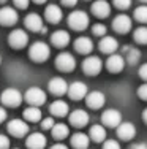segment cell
Returning a JSON list of instances; mask_svg holds the SVG:
<instances>
[{"label":"cell","instance_id":"f35d334b","mask_svg":"<svg viewBox=\"0 0 147 149\" xmlns=\"http://www.w3.org/2000/svg\"><path fill=\"white\" fill-rule=\"evenodd\" d=\"M10 148V138L5 135H0V149H8Z\"/></svg>","mask_w":147,"mask_h":149},{"label":"cell","instance_id":"7bdbcfd3","mask_svg":"<svg viewBox=\"0 0 147 149\" xmlns=\"http://www.w3.org/2000/svg\"><path fill=\"white\" fill-rule=\"evenodd\" d=\"M5 119H6V111L2 108V106H0V122H3Z\"/></svg>","mask_w":147,"mask_h":149},{"label":"cell","instance_id":"d590c367","mask_svg":"<svg viewBox=\"0 0 147 149\" xmlns=\"http://www.w3.org/2000/svg\"><path fill=\"white\" fill-rule=\"evenodd\" d=\"M103 149H120V144L117 143V140H106L103 143Z\"/></svg>","mask_w":147,"mask_h":149},{"label":"cell","instance_id":"ba28073f","mask_svg":"<svg viewBox=\"0 0 147 149\" xmlns=\"http://www.w3.org/2000/svg\"><path fill=\"white\" fill-rule=\"evenodd\" d=\"M8 43L11 48L14 49H21L29 43V35L26 33L22 29H14L11 33L8 35Z\"/></svg>","mask_w":147,"mask_h":149},{"label":"cell","instance_id":"4dcf8cb0","mask_svg":"<svg viewBox=\"0 0 147 149\" xmlns=\"http://www.w3.org/2000/svg\"><path fill=\"white\" fill-rule=\"evenodd\" d=\"M133 37H135V41L139 45H147V27L146 26H141L138 27V29L135 30V33H133Z\"/></svg>","mask_w":147,"mask_h":149},{"label":"cell","instance_id":"b9f144b4","mask_svg":"<svg viewBox=\"0 0 147 149\" xmlns=\"http://www.w3.org/2000/svg\"><path fill=\"white\" fill-rule=\"evenodd\" d=\"M131 149H147V143H136L131 146Z\"/></svg>","mask_w":147,"mask_h":149},{"label":"cell","instance_id":"d4e9b609","mask_svg":"<svg viewBox=\"0 0 147 149\" xmlns=\"http://www.w3.org/2000/svg\"><path fill=\"white\" fill-rule=\"evenodd\" d=\"M51 43L57 48H65L70 43V33L66 30H55L51 35Z\"/></svg>","mask_w":147,"mask_h":149},{"label":"cell","instance_id":"44dd1931","mask_svg":"<svg viewBox=\"0 0 147 149\" xmlns=\"http://www.w3.org/2000/svg\"><path fill=\"white\" fill-rule=\"evenodd\" d=\"M92 13L97 17H108L111 15V5L106 0H95L92 3Z\"/></svg>","mask_w":147,"mask_h":149},{"label":"cell","instance_id":"9c48e42d","mask_svg":"<svg viewBox=\"0 0 147 149\" xmlns=\"http://www.w3.org/2000/svg\"><path fill=\"white\" fill-rule=\"evenodd\" d=\"M6 129H8L10 135L17 136V138H22V136H26V135L29 133V125H27V122H26V120H22V119L10 120L8 125H6Z\"/></svg>","mask_w":147,"mask_h":149},{"label":"cell","instance_id":"6da1fadb","mask_svg":"<svg viewBox=\"0 0 147 149\" xmlns=\"http://www.w3.org/2000/svg\"><path fill=\"white\" fill-rule=\"evenodd\" d=\"M29 56L33 62L41 63V62H44V60H48V57L51 56V49H49V46L46 43H43V41H35L29 49Z\"/></svg>","mask_w":147,"mask_h":149},{"label":"cell","instance_id":"681fc988","mask_svg":"<svg viewBox=\"0 0 147 149\" xmlns=\"http://www.w3.org/2000/svg\"><path fill=\"white\" fill-rule=\"evenodd\" d=\"M0 62H2V57H0Z\"/></svg>","mask_w":147,"mask_h":149},{"label":"cell","instance_id":"484cf974","mask_svg":"<svg viewBox=\"0 0 147 149\" xmlns=\"http://www.w3.org/2000/svg\"><path fill=\"white\" fill-rule=\"evenodd\" d=\"M90 143V136L86 133H75L71 136V146L75 149H87Z\"/></svg>","mask_w":147,"mask_h":149},{"label":"cell","instance_id":"8992f818","mask_svg":"<svg viewBox=\"0 0 147 149\" xmlns=\"http://www.w3.org/2000/svg\"><path fill=\"white\" fill-rule=\"evenodd\" d=\"M55 67L60 72H73L76 67V59L70 52H60L55 57Z\"/></svg>","mask_w":147,"mask_h":149},{"label":"cell","instance_id":"1f68e13d","mask_svg":"<svg viewBox=\"0 0 147 149\" xmlns=\"http://www.w3.org/2000/svg\"><path fill=\"white\" fill-rule=\"evenodd\" d=\"M135 19L141 24H147V5H141L135 10Z\"/></svg>","mask_w":147,"mask_h":149},{"label":"cell","instance_id":"c3c4849f","mask_svg":"<svg viewBox=\"0 0 147 149\" xmlns=\"http://www.w3.org/2000/svg\"><path fill=\"white\" fill-rule=\"evenodd\" d=\"M141 2H142V3H147V0H141Z\"/></svg>","mask_w":147,"mask_h":149},{"label":"cell","instance_id":"d6a6232c","mask_svg":"<svg viewBox=\"0 0 147 149\" xmlns=\"http://www.w3.org/2000/svg\"><path fill=\"white\" fill-rule=\"evenodd\" d=\"M92 33L95 35V37H104V35H106V26H104V24H95V26L92 27Z\"/></svg>","mask_w":147,"mask_h":149},{"label":"cell","instance_id":"3957f363","mask_svg":"<svg viewBox=\"0 0 147 149\" xmlns=\"http://www.w3.org/2000/svg\"><path fill=\"white\" fill-rule=\"evenodd\" d=\"M24 98H26V102L30 106H41L46 102V92L43 89H40V87L33 86V87H29V89H27Z\"/></svg>","mask_w":147,"mask_h":149},{"label":"cell","instance_id":"836d02e7","mask_svg":"<svg viewBox=\"0 0 147 149\" xmlns=\"http://www.w3.org/2000/svg\"><path fill=\"white\" fill-rule=\"evenodd\" d=\"M114 2V6L119 10H127L131 6V0H112Z\"/></svg>","mask_w":147,"mask_h":149},{"label":"cell","instance_id":"ffe728a7","mask_svg":"<svg viewBox=\"0 0 147 149\" xmlns=\"http://www.w3.org/2000/svg\"><path fill=\"white\" fill-rule=\"evenodd\" d=\"M98 48H100L101 52L111 56V54H114V52L117 51L119 43H117V40H115L114 37H101L100 43H98Z\"/></svg>","mask_w":147,"mask_h":149},{"label":"cell","instance_id":"277c9868","mask_svg":"<svg viewBox=\"0 0 147 149\" xmlns=\"http://www.w3.org/2000/svg\"><path fill=\"white\" fill-rule=\"evenodd\" d=\"M101 68H103V62H101V59L98 56H89L82 62V70L89 76H97L101 72Z\"/></svg>","mask_w":147,"mask_h":149},{"label":"cell","instance_id":"2e32d148","mask_svg":"<svg viewBox=\"0 0 147 149\" xmlns=\"http://www.w3.org/2000/svg\"><path fill=\"white\" fill-rule=\"evenodd\" d=\"M48 87H49V92L51 94H54V95H63L68 92V84H66V81L63 79V78H60V76H55V78H52L51 81H49V84H48Z\"/></svg>","mask_w":147,"mask_h":149},{"label":"cell","instance_id":"ee69618b","mask_svg":"<svg viewBox=\"0 0 147 149\" xmlns=\"http://www.w3.org/2000/svg\"><path fill=\"white\" fill-rule=\"evenodd\" d=\"M51 149H68V148L62 143H57V144H54V146H51Z\"/></svg>","mask_w":147,"mask_h":149},{"label":"cell","instance_id":"ac0fdd59","mask_svg":"<svg viewBox=\"0 0 147 149\" xmlns=\"http://www.w3.org/2000/svg\"><path fill=\"white\" fill-rule=\"evenodd\" d=\"M70 124L73 127L82 129V127H86L89 124V114L84 109H75L73 113H70Z\"/></svg>","mask_w":147,"mask_h":149},{"label":"cell","instance_id":"e0dca14e","mask_svg":"<svg viewBox=\"0 0 147 149\" xmlns=\"http://www.w3.org/2000/svg\"><path fill=\"white\" fill-rule=\"evenodd\" d=\"M117 136L124 141H130L136 136V127L133 122H122L117 127Z\"/></svg>","mask_w":147,"mask_h":149},{"label":"cell","instance_id":"52a82bcc","mask_svg":"<svg viewBox=\"0 0 147 149\" xmlns=\"http://www.w3.org/2000/svg\"><path fill=\"white\" fill-rule=\"evenodd\" d=\"M101 122L104 124L106 127H111V129H117L119 125L122 124V114L119 109H106V111L101 114Z\"/></svg>","mask_w":147,"mask_h":149},{"label":"cell","instance_id":"83f0119b","mask_svg":"<svg viewBox=\"0 0 147 149\" xmlns=\"http://www.w3.org/2000/svg\"><path fill=\"white\" fill-rule=\"evenodd\" d=\"M125 62H128L130 65H136V63L139 62V59H141V52H139V49L136 48H125Z\"/></svg>","mask_w":147,"mask_h":149},{"label":"cell","instance_id":"cb8c5ba5","mask_svg":"<svg viewBox=\"0 0 147 149\" xmlns=\"http://www.w3.org/2000/svg\"><path fill=\"white\" fill-rule=\"evenodd\" d=\"M49 111L52 113V116L65 118V116L70 113V106L63 100H55V102H52V103H51V106H49Z\"/></svg>","mask_w":147,"mask_h":149},{"label":"cell","instance_id":"9a60e30c","mask_svg":"<svg viewBox=\"0 0 147 149\" xmlns=\"http://www.w3.org/2000/svg\"><path fill=\"white\" fill-rule=\"evenodd\" d=\"M104 102H106V97H104V94L100 91H92V92H89L87 97H86L87 106L92 108V109H100L101 106L104 105Z\"/></svg>","mask_w":147,"mask_h":149},{"label":"cell","instance_id":"5b68a950","mask_svg":"<svg viewBox=\"0 0 147 149\" xmlns=\"http://www.w3.org/2000/svg\"><path fill=\"white\" fill-rule=\"evenodd\" d=\"M0 100H2V103L5 106L16 108V106H19L21 102H22V94H21L17 89H14V87H10V89H6V91L2 92Z\"/></svg>","mask_w":147,"mask_h":149},{"label":"cell","instance_id":"f546056e","mask_svg":"<svg viewBox=\"0 0 147 149\" xmlns=\"http://www.w3.org/2000/svg\"><path fill=\"white\" fill-rule=\"evenodd\" d=\"M24 118L29 122H38L41 119V109L38 106H29L24 109Z\"/></svg>","mask_w":147,"mask_h":149},{"label":"cell","instance_id":"ab89813d","mask_svg":"<svg viewBox=\"0 0 147 149\" xmlns=\"http://www.w3.org/2000/svg\"><path fill=\"white\" fill-rule=\"evenodd\" d=\"M139 76L144 81H147V63H142V65L139 67Z\"/></svg>","mask_w":147,"mask_h":149},{"label":"cell","instance_id":"e575fe53","mask_svg":"<svg viewBox=\"0 0 147 149\" xmlns=\"http://www.w3.org/2000/svg\"><path fill=\"white\" fill-rule=\"evenodd\" d=\"M55 124H54V119L52 118H44V119H41V129L43 130H49V129H52Z\"/></svg>","mask_w":147,"mask_h":149},{"label":"cell","instance_id":"60d3db41","mask_svg":"<svg viewBox=\"0 0 147 149\" xmlns=\"http://www.w3.org/2000/svg\"><path fill=\"white\" fill-rule=\"evenodd\" d=\"M62 3H63L65 6H75L76 3H78V0H62Z\"/></svg>","mask_w":147,"mask_h":149},{"label":"cell","instance_id":"5bb4252c","mask_svg":"<svg viewBox=\"0 0 147 149\" xmlns=\"http://www.w3.org/2000/svg\"><path fill=\"white\" fill-rule=\"evenodd\" d=\"M131 19L127 15H117L112 19V29L119 33H127L131 29Z\"/></svg>","mask_w":147,"mask_h":149},{"label":"cell","instance_id":"603a6c76","mask_svg":"<svg viewBox=\"0 0 147 149\" xmlns=\"http://www.w3.org/2000/svg\"><path fill=\"white\" fill-rule=\"evenodd\" d=\"M75 49L79 54H90L93 49V41L89 37H79L75 40Z\"/></svg>","mask_w":147,"mask_h":149},{"label":"cell","instance_id":"7a4b0ae2","mask_svg":"<svg viewBox=\"0 0 147 149\" xmlns=\"http://www.w3.org/2000/svg\"><path fill=\"white\" fill-rule=\"evenodd\" d=\"M68 26L71 27L73 30H84L89 26V15L82 10H78V11L70 13L68 16Z\"/></svg>","mask_w":147,"mask_h":149},{"label":"cell","instance_id":"bcb514c9","mask_svg":"<svg viewBox=\"0 0 147 149\" xmlns=\"http://www.w3.org/2000/svg\"><path fill=\"white\" fill-rule=\"evenodd\" d=\"M33 2H35V3H38V5H41V3H44L46 0H33Z\"/></svg>","mask_w":147,"mask_h":149},{"label":"cell","instance_id":"d6986e66","mask_svg":"<svg viewBox=\"0 0 147 149\" xmlns=\"http://www.w3.org/2000/svg\"><path fill=\"white\" fill-rule=\"evenodd\" d=\"M26 144L29 149H44V146H46V136L40 132L30 133L26 140Z\"/></svg>","mask_w":147,"mask_h":149},{"label":"cell","instance_id":"7dc6e473","mask_svg":"<svg viewBox=\"0 0 147 149\" xmlns=\"http://www.w3.org/2000/svg\"><path fill=\"white\" fill-rule=\"evenodd\" d=\"M6 2V0H0V3H5Z\"/></svg>","mask_w":147,"mask_h":149},{"label":"cell","instance_id":"74e56055","mask_svg":"<svg viewBox=\"0 0 147 149\" xmlns=\"http://www.w3.org/2000/svg\"><path fill=\"white\" fill-rule=\"evenodd\" d=\"M13 3L17 6V8H21V10H26L27 6H29V3H30V0H13Z\"/></svg>","mask_w":147,"mask_h":149},{"label":"cell","instance_id":"f6af8a7d","mask_svg":"<svg viewBox=\"0 0 147 149\" xmlns=\"http://www.w3.org/2000/svg\"><path fill=\"white\" fill-rule=\"evenodd\" d=\"M142 119H144V122L147 124V108L144 109V113H142Z\"/></svg>","mask_w":147,"mask_h":149},{"label":"cell","instance_id":"4316f807","mask_svg":"<svg viewBox=\"0 0 147 149\" xmlns=\"http://www.w3.org/2000/svg\"><path fill=\"white\" fill-rule=\"evenodd\" d=\"M89 136L95 143H104L106 141V130L103 125H92L89 130Z\"/></svg>","mask_w":147,"mask_h":149},{"label":"cell","instance_id":"7402d4cb","mask_svg":"<svg viewBox=\"0 0 147 149\" xmlns=\"http://www.w3.org/2000/svg\"><path fill=\"white\" fill-rule=\"evenodd\" d=\"M62 10H60V6H57V5H54V3H51V5H48L46 6V10H44V17L49 21L51 24H57V22H60L62 21Z\"/></svg>","mask_w":147,"mask_h":149},{"label":"cell","instance_id":"8fae6325","mask_svg":"<svg viewBox=\"0 0 147 149\" xmlns=\"http://www.w3.org/2000/svg\"><path fill=\"white\" fill-rule=\"evenodd\" d=\"M19 19L17 11L11 6H2L0 8V24L2 26H14Z\"/></svg>","mask_w":147,"mask_h":149},{"label":"cell","instance_id":"4fadbf2b","mask_svg":"<svg viewBox=\"0 0 147 149\" xmlns=\"http://www.w3.org/2000/svg\"><path fill=\"white\" fill-rule=\"evenodd\" d=\"M124 67H125V57L122 54H117V52L111 54L109 57H108V60H106V68L109 70L111 73L122 72Z\"/></svg>","mask_w":147,"mask_h":149},{"label":"cell","instance_id":"30bf717a","mask_svg":"<svg viewBox=\"0 0 147 149\" xmlns=\"http://www.w3.org/2000/svg\"><path fill=\"white\" fill-rule=\"evenodd\" d=\"M24 24H26V27L29 30L32 32H46V27H44L43 24V19H41L40 15H37V13H30V15L26 16V19H24Z\"/></svg>","mask_w":147,"mask_h":149},{"label":"cell","instance_id":"7c38bea8","mask_svg":"<svg viewBox=\"0 0 147 149\" xmlns=\"http://www.w3.org/2000/svg\"><path fill=\"white\" fill-rule=\"evenodd\" d=\"M87 86L81 81H75V83L70 84L68 87V97L71 100H82V98L87 97Z\"/></svg>","mask_w":147,"mask_h":149},{"label":"cell","instance_id":"f1b7e54d","mask_svg":"<svg viewBox=\"0 0 147 149\" xmlns=\"http://www.w3.org/2000/svg\"><path fill=\"white\" fill-rule=\"evenodd\" d=\"M51 132H52V136H54L55 140H63V138H66L70 135V129L65 124H55L51 129Z\"/></svg>","mask_w":147,"mask_h":149},{"label":"cell","instance_id":"8d00e7d4","mask_svg":"<svg viewBox=\"0 0 147 149\" xmlns=\"http://www.w3.org/2000/svg\"><path fill=\"white\" fill-rule=\"evenodd\" d=\"M138 97L141 98V100H146L147 102V83L138 87Z\"/></svg>","mask_w":147,"mask_h":149}]
</instances>
